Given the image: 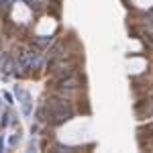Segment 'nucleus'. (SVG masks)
<instances>
[{
  "label": "nucleus",
  "instance_id": "obj_7",
  "mask_svg": "<svg viewBox=\"0 0 153 153\" xmlns=\"http://www.w3.org/2000/svg\"><path fill=\"white\" fill-rule=\"evenodd\" d=\"M0 65H2V59H0Z\"/></svg>",
  "mask_w": 153,
  "mask_h": 153
},
{
  "label": "nucleus",
  "instance_id": "obj_3",
  "mask_svg": "<svg viewBox=\"0 0 153 153\" xmlns=\"http://www.w3.org/2000/svg\"><path fill=\"white\" fill-rule=\"evenodd\" d=\"M53 149L55 151H74V147H70V145H55Z\"/></svg>",
  "mask_w": 153,
  "mask_h": 153
},
{
  "label": "nucleus",
  "instance_id": "obj_2",
  "mask_svg": "<svg viewBox=\"0 0 153 153\" xmlns=\"http://www.w3.org/2000/svg\"><path fill=\"white\" fill-rule=\"evenodd\" d=\"M33 43H35L39 49H43V47H47V45H51V43H53V37H47V35L33 37Z\"/></svg>",
  "mask_w": 153,
  "mask_h": 153
},
{
  "label": "nucleus",
  "instance_id": "obj_6",
  "mask_svg": "<svg viewBox=\"0 0 153 153\" xmlns=\"http://www.w3.org/2000/svg\"><path fill=\"white\" fill-rule=\"evenodd\" d=\"M149 131H151V133H153V125H151V127H149Z\"/></svg>",
  "mask_w": 153,
  "mask_h": 153
},
{
  "label": "nucleus",
  "instance_id": "obj_4",
  "mask_svg": "<svg viewBox=\"0 0 153 153\" xmlns=\"http://www.w3.org/2000/svg\"><path fill=\"white\" fill-rule=\"evenodd\" d=\"M0 4L8 8V6H12V4H14V0H0Z\"/></svg>",
  "mask_w": 153,
  "mask_h": 153
},
{
  "label": "nucleus",
  "instance_id": "obj_1",
  "mask_svg": "<svg viewBox=\"0 0 153 153\" xmlns=\"http://www.w3.org/2000/svg\"><path fill=\"white\" fill-rule=\"evenodd\" d=\"M74 114H76V110H74V106H71L70 98L59 96V94H51V98L45 100L43 106L37 110L39 120L51 123V125H55V127L68 123L70 118H74Z\"/></svg>",
  "mask_w": 153,
  "mask_h": 153
},
{
  "label": "nucleus",
  "instance_id": "obj_5",
  "mask_svg": "<svg viewBox=\"0 0 153 153\" xmlns=\"http://www.w3.org/2000/svg\"><path fill=\"white\" fill-rule=\"evenodd\" d=\"M0 151H2V137H0Z\"/></svg>",
  "mask_w": 153,
  "mask_h": 153
}]
</instances>
